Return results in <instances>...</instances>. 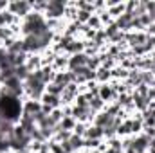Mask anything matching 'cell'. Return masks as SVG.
I'll return each instance as SVG.
<instances>
[{"instance_id":"2","label":"cell","mask_w":155,"mask_h":153,"mask_svg":"<svg viewBox=\"0 0 155 153\" xmlns=\"http://www.w3.org/2000/svg\"><path fill=\"white\" fill-rule=\"evenodd\" d=\"M20 106L16 103L15 97H5V99H0V117H5L7 121L15 119L18 114Z\"/></svg>"},{"instance_id":"4","label":"cell","mask_w":155,"mask_h":153,"mask_svg":"<svg viewBox=\"0 0 155 153\" xmlns=\"http://www.w3.org/2000/svg\"><path fill=\"white\" fill-rule=\"evenodd\" d=\"M69 63H71V69H74V70L78 69V70H79V69H83V67L88 63V60H87L85 54H74L72 60H71Z\"/></svg>"},{"instance_id":"5","label":"cell","mask_w":155,"mask_h":153,"mask_svg":"<svg viewBox=\"0 0 155 153\" xmlns=\"http://www.w3.org/2000/svg\"><path fill=\"white\" fill-rule=\"evenodd\" d=\"M29 7H31V4H27V2H15V4H11V9L16 15H25L29 11Z\"/></svg>"},{"instance_id":"6","label":"cell","mask_w":155,"mask_h":153,"mask_svg":"<svg viewBox=\"0 0 155 153\" xmlns=\"http://www.w3.org/2000/svg\"><path fill=\"white\" fill-rule=\"evenodd\" d=\"M43 99H45V103H47V105H56V101H58V99H56V96H52V94H51V96H45Z\"/></svg>"},{"instance_id":"3","label":"cell","mask_w":155,"mask_h":153,"mask_svg":"<svg viewBox=\"0 0 155 153\" xmlns=\"http://www.w3.org/2000/svg\"><path fill=\"white\" fill-rule=\"evenodd\" d=\"M63 9H65V4L63 2H49L47 4V15L49 16H61L63 15Z\"/></svg>"},{"instance_id":"1","label":"cell","mask_w":155,"mask_h":153,"mask_svg":"<svg viewBox=\"0 0 155 153\" xmlns=\"http://www.w3.org/2000/svg\"><path fill=\"white\" fill-rule=\"evenodd\" d=\"M45 31H49V29H47L43 18L40 16L38 13H31L27 16V20H25V24H24V33L27 36H31V34H41Z\"/></svg>"},{"instance_id":"7","label":"cell","mask_w":155,"mask_h":153,"mask_svg":"<svg viewBox=\"0 0 155 153\" xmlns=\"http://www.w3.org/2000/svg\"><path fill=\"white\" fill-rule=\"evenodd\" d=\"M103 132H101V128H94V130H90L88 132V137H99Z\"/></svg>"},{"instance_id":"8","label":"cell","mask_w":155,"mask_h":153,"mask_svg":"<svg viewBox=\"0 0 155 153\" xmlns=\"http://www.w3.org/2000/svg\"><path fill=\"white\" fill-rule=\"evenodd\" d=\"M79 15H81V16H79V18H81V20H87V18H88V15H90V13H85V11H83V13H79Z\"/></svg>"},{"instance_id":"9","label":"cell","mask_w":155,"mask_h":153,"mask_svg":"<svg viewBox=\"0 0 155 153\" xmlns=\"http://www.w3.org/2000/svg\"><path fill=\"white\" fill-rule=\"evenodd\" d=\"M152 63H153V65H155V56H153V60H152Z\"/></svg>"}]
</instances>
